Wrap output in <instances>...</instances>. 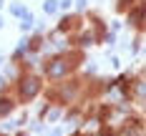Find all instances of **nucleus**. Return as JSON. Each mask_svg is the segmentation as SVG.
<instances>
[{
	"label": "nucleus",
	"instance_id": "nucleus-1",
	"mask_svg": "<svg viewBox=\"0 0 146 136\" xmlns=\"http://www.w3.org/2000/svg\"><path fill=\"white\" fill-rule=\"evenodd\" d=\"M35 91H38V78H25L23 81V93L25 96H33Z\"/></svg>",
	"mask_w": 146,
	"mask_h": 136
},
{
	"label": "nucleus",
	"instance_id": "nucleus-2",
	"mask_svg": "<svg viewBox=\"0 0 146 136\" xmlns=\"http://www.w3.org/2000/svg\"><path fill=\"white\" fill-rule=\"evenodd\" d=\"M63 71H66V63H63V60H56V63L48 66V73L50 76H63Z\"/></svg>",
	"mask_w": 146,
	"mask_h": 136
}]
</instances>
